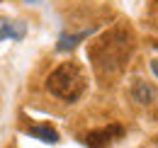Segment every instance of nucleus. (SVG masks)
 <instances>
[{"instance_id": "nucleus-4", "label": "nucleus", "mask_w": 158, "mask_h": 148, "mask_svg": "<svg viewBox=\"0 0 158 148\" xmlns=\"http://www.w3.org/2000/svg\"><path fill=\"white\" fill-rule=\"evenodd\" d=\"M131 95H134V100H136L139 105H153V102L158 100V88L151 85L148 80L136 78L134 85H131Z\"/></svg>"}, {"instance_id": "nucleus-5", "label": "nucleus", "mask_w": 158, "mask_h": 148, "mask_svg": "<svg viewBox=\"0 0 158 148\" xmlns=\"http://www.w3.org/2000/svg\"><path fill=\"white\" fill-rule=\"evenodd\" d=\"M24 34H27L24 22H5V19H0V41L2 39H22Z\"/></svg>"}, {"instance_id": "nucleus-3", "label": "nucleus", "mask_w": 158, "mask_h": 148, "mask_svg": "<svg viewBox=\"0 0 158 148\" xmlns=\"http://www.w3.org/2000/svg\"><path fill=\"white\" fill-rule=\"evenodd\" d=\"M122 136H124V129L119 124H112V126H105V129L90 131L85 136V143H88V148H107L112 141H117Z\"/></svg>"}, {"instance_id": "nucleus-6", "label": "nucleus", "mask_w": 158, "mask_h": 148, "mask_svg": "<svg viewBox=\"0 0 158 148\" xmlns=\"http://www.w3.org/2000/svg\"><path fill=\"white\" fill-rule=\"evenodd\" d=\"M27 131H29L34 138H41L44 143H56V141H59V131L54 129L51 124H34V126H29Z\"/></svg>"}, {"instance_id": "nucleus-2", "label": "nucleus", "mask_w": 158, "mask_h": 148, "mask_svg": "<svg viewBox=\"0 0 158 148\" xmlns=\"http://www.w3.org/2000/svg\"><path fill=\"white\" fill-rule=\"evenodd\" d=\"M129 54V37H127V32H112V34H105V37L98 41V46L90 51V56L95 58V66H102V63H107V68H110V63H114V71L122 68V63H124V58Z\"/></svg>"}, {"instance_id": "nucleus-7", "label": "nucleus", "mask_w": 158, "mask_h": 148, "mask_svg": "<svg viewBox=\"0 0 158 148\" xmlns=\"http://www.w3.org/2000/svg\"><path fill=\"white\" fill-rule=\"evenodd\" d=\"M93 34V29H85V32H78V34H61V39H59V51H71V49H76L83 39H88Z\"/></svg>"}, {"instance_id": "nucleus-1", "label": "nucleus", "mask_w": 158, "mask_h": 148, "mask_svg": "<svg viewBox=\"0 0 158 148\" xmlns=\"http://www.w3.org/2000/svg\"><path fill=\"white\" fill-rule=\"evenodd\" d=\"M85 88H88L85 73L73 61L61 63L59 68H54L51 75L46 78V90L51 95H56L59 100H63V102H78L80 95L85 92Z\"/></svg>"}]
</instances>
